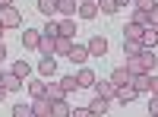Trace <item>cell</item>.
I'll return each instance as SVG.
<instances>
[{
    "label": "cell",
    "mask_w": 158,
    "mask_h": 117,
    "mask_svg": "<svg viewBox=\"0 0 158 117\" xmlns=\"http://www.w3.org/2000/svg\"><path fill=\"white\" fill-rule=\"evenodd\" d=\"M0 25H3V29H19L22 25V13L16 6H0Z\"/></svg>",
    "instance_id": "1"
},
{
    "label": "cell",
    "mask_w": 158,
    "mask_h": 117,
    "mask_svg": "<svg viewBox=\"0 0 158 117\" xmlns=\"http://www.w3.org/2000/svg\"><path fill=\"white\" fill-rule=\"evenodd\" d=\"M85 48H89V57H104L108 54V38L104 35H92Z\"/></svg>",
    "instance_id": "2"
},
{
    "label": "cell",
    "mask_w": 158,
    "mask_h": 117,
    "mask_svg": "<svg viewBox=\"0 0 158 117\" xmlns=\"http://www.w3.org/2000/svg\"><path fill=\"white\" fill-rule=\"evenodd\" d=\"M0 86H3L6 92H19V89H25V82H22L13 70H3V73H0Z\"/></svg>",
    "instance_id": "3"
},
{
    "label": "cell",
    "mask_w": 158,
    "mask_h": 117,
    "mask_svg": "<svg viewBox=\"0 0 158 117\" xmlns=\"http://www.w3.org/2000/svg\"><path fill=\"white\" fill-rule=\"evenodd\" d=\"M92 89H95L98 98H108V101H114V95H117V86H114L111 79H95V86H92Z\"/></svg>",
    "instance_id": "4"
},
{
    "label": "cell",
    "mask_w": 158,
    "mask_h": 117,
    "mask_svg": "<svg viewBox=\"0 0 158 117\" xmlns=\"http://www.w3.org/2000/svg\"><path fill=\"white\" fill-rule=\"evenodd\" d=\"M95 79H98V76H95V70H92V67H79V70H76L79 89H92V86H95Z\"/></svg>",
    "instance_id": "5"
},
{
    "label": "cell",
    "mask_w": 158,
    "mask_h": 117,
    "mask_svg": "<svg viewBox=\"0 0 158 117\" xmlns=\"http://www.w3.org/2000/svg\"><path fill=\"white\" fill-rule=\"evenodd\" d=\"M136 89L133 86H117V95H114V101H120V105H133V101H136Z\"/></svg>",
    "instance_id": "6"
},
{
    "label": "cell",
    "mask_w": 158,
    "mask_h": 117,
    "mask_svg": "<svg viewBox=\"0 0 158 117\" xmlns=\"http://www.w3.org/2000/svg\"><path fill=\"white\" fill-rule=\"evenodd\" d=\"M38 41H41V29H25L22 48H25V51H38Z\"/></svg>",
    "instance_id": "7"
},
{
    "label": "cell",
    "mask_w": 158,
    "mask_h": 117,
    "mask_svg": "<svg viewBox=\"0 0 158 117\" xmlns=\"http://www.w3.org/2000/svg\"><path fill=\"white\" fill-rule=\"evenodd\" d=\"M139 44H142V48H149V51H155V44H158V29H155V25H146V29H142Z\"/></svg>",
    "instance_id": "8"
},
{
    "label": "cell",
    "mask_w": 158,
    "mask_h": 117,
    "mask_svg": "<svg viewBox=\"0 0 158 117\" xmlns=\"http://www.w3.org/2000/svg\"><path fill=\"white\" fill-rule=\"evenodd\" d=\"M35 70H38V76H41V79H48V76H54V70H57V60H54V57H41Z\"/></svg>",
    "instance_id": "9"
},
{
    "label": "cell",
    "mask_w": 158,
    "mask_h": 117,
    "mask_svg": "<svg viewBox=\"0 0 158 117\" xmlns=\"http://www.w3.org/2000/svg\"><path fill=\"white\" fill-rule=\"evenodd\" d=\"M67 57H70V60L76 63V67H82V63L89 60V48H85V44H73V48H70V54H67Z\"/></svg>",
    "instance_id": "10"
},
{
    "label": "cell",
    "mask_w": 158,
    "mask_h": 117,
    "mask_svg": "<svg viewBox=\"0 0 158 117\" xmlns=\"http://www.w3.org/2000/svg\"><path fill=\"white\" fill-rule=\"evenodd\" d=\"M70 111H73V105L67 98H60V101H51V117H70Z\"/></svg>",
    "instance_id": "11"
},
{
    "label": "cell",
    "mask_w": 158,
    "mask_h": 117,
    "mask_svg": "<svg viewBox=\"0 0 158 117\" xmlns=\"http://www.w3.org/2000/svg\"><path fill=\"white\" fill-rule=\"evenodd\" d=\"M25 89H29V95H32V98H44L48 82H44V79H29V82H25Z\"/></svg>",
    "instance_id": "12"
},
{
    "label": "cell",
    "mask_w": 158,
    "mask_h": 117,
    "mask_svg": "<svg viewBox=\"0 0 158 117\" xmlns=\"http://www.w3.org/2000/svg\"><path fill=\"white\" fill-rule=\"evenodd\" d=\"M57 25H60V35L63 38H73V41H76V19L73 16H63Z\"/></svg>",
    "instance_id": "13"
},
{
    "label": "cell",
    "mask_w": 158,
    "mask_h": 117,
    "mask_svg": "<svg viewBox=\"0 0 158 117\" xmlns=\"http://www.w3.org/2000/svg\"><path fill=\"white\" fill-rule=\"evenodd\" d=\"M32 114L35 117H51V98H35L32 101Z\"/></svg>",
    "instance_id": "14"
},
{
    "label": "cell",
    "mask_w": 158,
    "mask_h": 117,
    "mask_svg": "<svg viewBox=\"0 0 158 117\" xmlns=\"http://www.w3.org/2000/svg\"><path fill=\"white\" fill-rule=\"evenodd\" d=\"M108 108H111V101H108V98H98V95H95V98L89 101V111L95 114V117H101V114H108Z\"/></svg>",
    "instance_id": "15"
},
{
    "label": "cell",
    "mask_w": 158,
    "mask_h": 117,
    "mask_svg": "<svg viewBox=\"0 0 158 117\" xmlns=\"http://www.w3.org/2000/svg\"><path fill=\"white\" fill-rule=\"evenodd\" d=\"M13 73H16L19 79L25 82V79H29V76H32V63H29V60L22 57V60H16V63H13Z\"/></svg>",
    "instance_id": "16"
},
{
    "label": "cell",
    "mask_w": 158,
    "mask_h": 117,
    "mask_svg": "<svg viewBox=\"0 0 158 117\" xmlns=\"http://www.w3.org/2000/svg\"><path fill=\"white\" fill-rule=\"evenodd\" d=\"M73 44H76L73 38H63V35H57V38H54V54H63V57H67Z\"/></svg>",
    "instance_id": "17"
},
{
    "label": "cell",
    "mask_w": 158,
    "mask_h": 117,
    "mask_svg": "<svg viewBox=\"0 0 158 117\" xmlns=\"http://www.w3.org/2000/svg\"><path fill=\"white\" fill-rule=\"evenodd\" d=\"M79 10V0H57V13L60 16H76Z\"/></svg>",
    "instance_id": "18"
},
{
    "label": "cell",
    "mask_w": 158,
    "mask_h": 117,
    "mask_svg": "<svg viewBox=\"0 0 158 117\" xmlns=\"http://www.w3.org/2000/svg\"><path fill=\"white\" fill-rule=\"evenodd\" d=\"M123 67L130 70V76H139V73H149L146 70V63H142V57H127V63Z\"/></svg>",
    "instance_id": "19"
},
{
    "label": "cell",
    "mask_w": 158,
    "mask_h": 117,
    "mask_svg": "<svg viewBox=\"0 0 158 117\" xmlns=\"http://www.w3.org/2000/svg\"><path fill=\"white\" fill-rule=\"evenodd\" d=\"M130 79H133V76H130L127 67H117V70L111 73V82H114V86H130Z\"/></svg>",
    "instance_id": "20"
},
{
    "label": "cell",
    "mask_w": 158,
    "mask_h": 117,
    "mask_svg": "<svg viewBox=\"0 0 158 117\" xmlns=\"http://www.w3.org/2000/svg\"><path fill=\"white\" fill-rule=\"evenodd\" d=\"M123 38H127V41H139V38H142V25L127 22V25H123Z\"/></svg>",
    "instance_id": "21"
},
{
    "label": "cell",
    "mask_w": 158,
    "mask_h": 117,
    "mask_svg": "<svg viewBox=\"0 0 158 117\" xmlns=\"http://www.w3.org/2000/svg\"><path fill=\"white\" fill-rule=\"evenodd\" d=\"M44 98H51V101H60V98H67V92H63V86H60V82H48V92H44Z\"/></svg>",
    "instance_id": "22"
},
{
    "label": "cell",
    "mask_w": 158,
    "mask_h": 117,
    "mask_svg": "<svg viewBox=\"0 0 158 117\" xmlns=\"http://www.w3.org/2000/svg\"><path fill=\"white\" fill-rule=\"evenodd\" d=\"M76 16H79V19H95V16H98V6H95V3H79Z\"/></svg>",
    "instance_id": "23"
},
{
    "label": "cell",
    "mask_w": 158,
    "mask_h": 117,
    "mask_svg": "<svg viewBox=\"0 0 158 117\" xmlns=\"http://www.w3.org/2000/svg\"><path fill=\"white\" fill-rule=\"evenodd\" d=\"M38 54H41V57H54V38H44L41 35V41H38Z\"/></svg>",
    "instance_id": "24"
},
{
    "label": "cell",
    "mask_w": 158,
    "mask_h": 117,
    "mask_svg": "<svg viewBox=\"0 0 158 117\" xmlns=\"http://www.w3.org/2000/svg\"><path fill=\"white\" fill-rule=\"evenodd\" d=\"M38 13H44L48 19H54V13H57V0H38Z\"/></svg>",
    "instance_id": "25"
},
{
    "label": "cell",
    "mask_w": 158,
    "mask_h": 117,
    "mask_svg": "<svg viewBox=\"0 0 158 117\" xmlns=\"http://www.w3.org/2000/svg\"><path fill=\"white\" fill-rule=\"evenodd\" d=\"M130 86H133L136 92H149V73H139V76H133V79H130Z\"/></svg>",
    "instance_id": "26"
},
{
    "label": "cell",
    "mask_w": 158,
    "mask_h": 117,
    "mask_svg": "<svg viewBox=\"0 0 158 117\" xmlns=\"http://www.w3.org/2000/svg\"><path fill=\"white\" fill-rule=\"evenodd\" d=\"M95 6H98V13H104V16H111V13L120 10V6H117V0H95Z\"/></svg>",
    "instance_id": "27"
},
{
    "label": "cell",
    "mask_w": 158,
    "mask_h": 117,
    "mask_svg": "<svg viewBox=\"0 0 158 117\" xmlns=\"http://www.w3.org/2000/svg\"><path fill=\"white\" fill-rule=\"evenodd\" d=\"M142 54V44L139 41H127L123 38V57H139Z\"/></svg>",
    "instance_id": "28"
},
{
    "label": "cell",
    "mask_w": 158,
    "mask_h": 117,
    "mask_svg": "<svg viewBox=\"0 0 158 117\" xmlns=\"http://www.w3.org/2000/svg\"><path fill=\"white\" fill-rule=\"evenodd\" d=\"M142 63H146V70H149V76H152V70H155V63H158V57H155V51H149V48H142Z\"/></svg>",
    "instance_id": "29"
},
{
    "label": "cell",
    "mask_w": 158,
    "mask_h": 117,
    "mask_svg": "<svg viewBox=\"0 0 158 117\" xmlns=\"http://www.w3.org/2000/svg\"><path fill=\"white\" fill-rule=\"evenodd\" d=\"M41 35H44V38H57V35H60L57 19H48V22H44V29H41Z\"/></svg>",
    "instance_id": "30"
},
{
    "label": "cell",
    "mask_w": 158,
    "mask_h": 117,
    "mask_svg": "<svg viewBox=\"0 0 158 117\" xmlns=\"http://www.w3.org/2000/svg\"><path fill=\"white\" fill-rule=\"evenodd\" d=\"M130 22H136V25H142V29H146V25H149V13L133 6V16H130Z\"/></svg>",
    "instance_id": "31"
},
{
    "label": "cell",
    "mask_w": 158,
    "mask_h": 117,
    "mask_svg": "<svg viewBox=\"0 0 158 117\" xmlns=\"http://www.w3.org/2000/svg\"><path fill=\"white\" fill-rule=\"evenodd\" d=\"M60 86H63V92H67V95H70V92H76V89H79L76 73H73V76H63V79H60Z\"/></svg>",
    "instance_id": "32"
},
{
    "label": "cell",
    "mask_w": 158,
    "mask_h": 117,
    "mask_svg": "<svg viewBox=\"0 0 158 117\" xmlns=\"http://www.w3.org/2000/svg\"><path fill=\"white\" fill-rule=\"evenodd\" d=\"M13 117H35L32 105H16V108H13Z\"/></svg>",
    "instance_id": "33"
},
{
    "label": "cell",
    "mask_w": 158,
    "mask_h": 117,
    "mask_svg": "<svg viewBox=\"0 0 158 117\" xmlns=\"http://www.w3.org/2000/svg\"><path fill=\"white\" fill-rule=\"evenodd\" d=\"M70 117H95V114L89 111V105H82V108H73V111H70Z\"/></svg>",
    "instance_id": "34"
},
{
    "label": "cell",
    "mask_w": 158,
    "mask_h": 117,
    "mask_svg": "<svg viewBox=\"0 0 158 117\" xmlns=\"http://www.w3.org/2000/svg\"><path fill=\"white\" fill-rule=\"evenodd\" d=\"M155 3H158V0H133V6H136V10H146V13H149Z\"/></svg>",
    "instance_id": "35"
},
{
    "label": "cell",
    "mask_w": 158,
    "mask_h": 117,
    "mask_svg": "<svg viewBox=\"0 0 158 117\" xmlns=\"http://www.w3.org/2000/svg\"><path fill=\"white\" fill-rule=\"evenodd\" d=\"M149 95H158V76L155 73L149 76Z\"/></svg>",
    "instance_id": "36"
},
{
    "label": "cell",
    "mask_w": 158,
    "mask_h": 117,
    "mask_svg": "<svg viewBox=\"0 0 158 117\" xmlns=\"http://www.w3.org/2000/svg\"><path fill=\"white\" fill-rule=\"evenodd\" d=\"M149 25H155V29H158V3L149 10Z\"/></svg>",
    "instance_id": "37"
},
{
    "label": "cell",
    "mask_w": 158,
    "mask_h": 117,
    "mask_svg": "<svg viewBox=\"0 0 158 117\" xmlns=\"http://www.w3.org/2000/svg\"><path fill=\"white\" fill-rule=\"evenodd\" d=\"M149 114L158 117V95H152V101H149Z\"/></svg>",
    "instance_id": "38"
},
{
    "label": "cell",
    "mask_w": 158,
    "mask_h": 117,
    "mask_svg": "<svg viewBox=\"0 0 158 117\" xmlns=\"http://www.w3.org/2000/svg\"><path fill=\"white\" fill-rule=\"evenodd\" d=\"M0 60H6V44L0 41Z\"/></svg>",
    "instance_id": "39"
},
{
    "label": "cell",
    "mask_w": 158,
    "mask_h": 117,
    "mask_svg": "<svg viewBox=\"0 0 158 117\" xmlns=\"http://www.w3.org/2000/svg\"><path fill=\"white\" fill-rule=\"evenodd\" d=\"M127 3H133V0H117V6H120V10H123Z\"/></svg>",
    "instance_id": "40"
},
{
    "label": "cell",
    "mask_w": 158,
    "mask_h": 117,
    "mask_svg": "<svg viewBox=\"0 0 158 117\" xmlns=\"http://www.w3.org/2000/svg\"><path fill=\"white\" fill-rule=\"evenodd\" d=\"M6 95H10V92H6V89H3V86H0V101H3V98H6Z\"/></svg>",
    "instance_id": "41"
},
{
    "label": "cell",
    "mask_w": 158,
    "mask_h": 117,
    "mask_svg": "<svg viewBox=\"0 0 158 117\" xmlns=\"http://www.w3.org/2000/svg\"><path fill=\"white\" fill-rule=\"evenodd\" d=\"M0 6H13V0H0Z\"/></svg>",
    "instance_id": "42"
},
{
    "label": "cell",
    "mask_w": 158,
    "mask_h": 117,
    "mask_svg": "<svg viewBox=\"0 0 158 117\" xmlns=\"http://www.w3.org/2000/svg\"><path fill=\"white\" fill-rule=\"evenodd\" d=\"M3 32H6V29H3V25H0V41H3Z\"/></svg>",
    "instance_id": "43"
},
{
    "label": "cell",
    "mask_w": 158,
    "mask_h": 117,
    "mask_svg": "<svg viewBox=\"0 0 158 117\" xmlns=\"http://www.w3.org/2000/svg\"><path fill=\"white\" fill-rule=\"evenodd\" d=\"M79 3H95V0H79Z\"/></svg>",
    "instance_id": "44"
},
{
    "label": "cell",
    "mask_w": 158,
    "mask_h": 117,
    "mask_svg": "<svg viewBox=\"0 0 158 117\" xmlns=\"http://www.w3.org/2000/svg\"><path fill=\"white\" fill-rule=\"evenodd\" d=\"M0 73H3V70H0Z\"/></svg>",
    "instance_id": "45"
}]
</instances>
